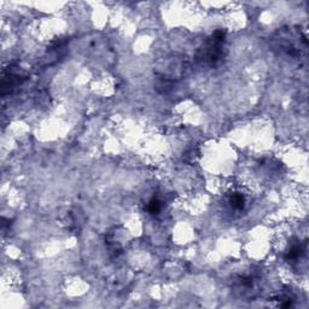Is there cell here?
Masks as SVG:
<instances>
[{"label": "cell", "instance_id": "3957f363", "mask_svg": "<svg viewBox=\"0 0 309 309\" xmlns=\"http://www.w3.org/2000/svg\"><path fill=\"white\" fill-rule=\"evenodd\" d=\"M307 251V244L306 243H294L290 249L285 253V260L288 262H296L305 255Z\"/></svg>", "mask_w": 309, "mask_h": 309}, {"label": "cell", "instance_id": "277c9868", "mask_svg": "<svg viewBox=\"0 0 309 309\" xmlns=\"http://www.w3.org/2000/svg\"><path fill=\"white\" fill-rule=\"evenodd\" d=\"M245 204H247V201H245L244 194L233 193L230 197V205L234 209V210L242 211L243 209L245 208Z\"/></svg>", "mask_w": 309, "mask_h": 309}, {"label": "cell", "instance_id": "7a4b0ae2", "mask_svg": "<svg viewBox=\"0 0 309 309\" xmlns=\"http://www.w3.org/2000/svg\"><path fill=\"white\" fill-rule=\"evenodd\" d=\"M27 79L28 75L23 69H21L19 67H15V65L8 67L2 74L1 94L5 96L6 93H11L16 87L23 84Z\"/></svg>", "mask_w": 309, "mask_h": 309}, {"label": "cell", "instance_id": "6da1fadb", "mask_svg": "<svg viewBox=\"0 0 309 309\" xmlns=\"http://www.w3.org/2000/svg\"><path fill=\"white\" fill-rule=\"evenodd\" d=\"M226 42V33L224 30H216L209 38L205 45L199 50L198 59L209 65H216L224 57V47Z\"/></svg>", "mask_w": 309, "mask_h": 309}, {"label": "cell", "instance_id": "5b68a950", "mask_svg": "<svg viewBox=\"0 0 309 309\" xmlns=\"http://www.w3.org/2000/svg\"><path fill=\"white\" fill-rule=\"evenodd\" d=\"M161 209H162V202L159 201L158 198H156V197H154V198L149 202L148 210L150 214L156 215V214H158L159 211H161Z\"/></svg>", "mask_w": 309, "mask_h": 309}]
</instances>
